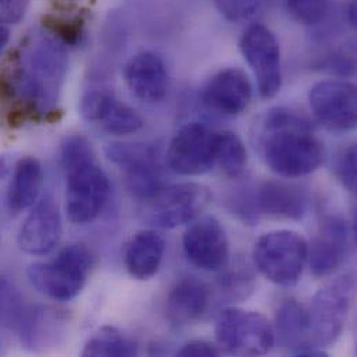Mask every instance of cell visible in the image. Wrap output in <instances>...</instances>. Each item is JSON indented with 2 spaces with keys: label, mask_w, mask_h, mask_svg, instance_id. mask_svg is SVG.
Wrapping results in <instances>:
<instances>
[{
  "label": "cell",
  "mask_w": 357,
  "mask_h": 357,
  "mask_svg": "<svg viewBox=\"0 0 357 357\" xmlns=\"http://www.w3.org/2000/svg\"><path fill=\"white\" fill-rule=\"evenodd\" d=\"M68 53L64 40L49 31H35L22 42L13 74V91L33 114L45 117L57 110Z\"/></svg>",
  "instance_id": "cell-1"
},
{
  "label": "cell",
  "mask_w": 357,
  "mask_h": 357,
  "mask_svg": "<svg viewBox=\"0 0 357 357\" xmlns=\"http://www.w3.org/2000/svg\"><path fill=\"white\" fill-rule=\"evenodd\" d=\"M266 165L285 178H299L319 170L326 159L323 142L310 123L295 110L277 107L267 113L260 137Z\"/></svg>",
  "instance_id": "cell-2"
},
{
  "label": "cell",
  "mask_w": 357,
  "mask_h": 357,
  "mask_svg": "<svg viewBox=\"0 0 357 357\" xmlns=\"http://www.w3.org/2000/svg\"><path fill=\"white\" fill-rule=\"evenodd\" d=\"M60 156L66 173L67 215L73 224H91L109 202V177L99 165L91 142L82 135L67 137Z\"/></svg>",
  "instance_id": "cell-3"
},
{
  "label": "cell",
  "mask_w": 357,
  "mask_h": 357,
  "mask_svg": "<svg viewBox=\"0 0 357 357\" xmlns=\"http://www.w3.org/2000/svg\"><path fill=\"white\" fill-rule=\"evenodd\" d=\"M92 266L91 250L82 243H74L60 250L52 260L31 264L26 274L39 294L52 301L68 302L86 285Z\"/></svg>",
  "instance_id": "cell-4"
},
{
  "label": "cell",
  "mask_w": 357,
  "mask_h": 357,
  "mask_svg": "<svg viewBox=\"0 0 357 357\" xmlns=\"http://www.w3.org/2000/svg\"><path fill=\"white\" fill-rule=\"evenodd\" d=\"M307 242L296 232L281 229L257 239L253 249L255 266L270 282L294 287L299 282L307 263Z\"/></svg>",
  "instance_id": "cell-5"
},
{
  "label": "cell",
  "mask_w": 357,
  "mask_h": 357,
  "mask_svg": "<svg viewBox=\"0 0 357 357\" xmlns=\"http://www.w3.org/2000/svg\"><path fill=\"white\" fill-rule=\"evenodd\" d=\"M275 330L267 317L241 309L222 310L215 321L218 347L229 355L263 356L275 345Z\"/></svg>",
  "instance_id": "cell-6"
},
{
  "label": "cell",
  "mask_w": 357,
  "mask_h": 357,
  "mask_svg": "<svg viewBox=\"0 0 357 357\" xmlns=\"http://www.w3.org/2000/svg\"><path fill=\"white\" fill-rule=\"evenodd\" d=\"M352 288V278L342 277L314 295L306 309L307 348L323 349L341 337L351 307Z\"/></svg>",
  "instance_id": "cell-7"
},
{
  "label": "cell",
  "mask_w": 357,
  "mask_h": 357,
  "mask_svg": "<svg viewBox=\"0 0 357 357\" xmlns=\"http://www.w3.org/2000/svg\"><path fill=\"white\" fill-rule=\"evenodd\" d=\"M210 199L208 189L199 183L163 185L144 202L142 215L155 228L173 229L193 221L207 207Z\"/></svg>",
  "instance_id": "cell-8"
},
{
  "label": "cell",
  "mask_w": 357,
  "mask_h": 357,
  "mask_svg": "<svg viewBox=\"0 0 357 357\" xmlns=\"http://www.w3.org/2000/svg\"><path fill=\"white\" fill-rule=\"evenodd\" d=\"M239 49L256 78L260 96L274 98L282 85L281 49L274 32L261 24H253L243 32Z\"/></svg>",
  "instance_id": "cell-9"
},
{
  "label": "cell",
  "mask_w": 357,
  "mask_h": 357,
  "mask_svg": "<svg viewBox=\"0 0 357 357\" xmlns=\"http://www.w3.org/2000/svg\"><path fill=\"white\" fill-rule=\"evenodd\" d=\"M106 155L124 174L131 195L145 202L162 186V167L158 152L145 144L114 142L106 148Z\"/></svg>",
  "instance_id": "cell-10"
},
{
  "label": "cell",
  "mask_w": 357,
  "mask_h": 357,
  "mask_svg": "<svg viewBox=\"0 0 357 357\" xmlns=\"http://www.w3.org/2000/svg\"><path fill=\"white\" fill-rule=\"evenodd\" d=\"M218 132L200 123L183 126L172 139L166 160L174 173L196 177L208 173L215 166Z\"/></svg>",
  "instance_id": "cell-11"
},
{
  "label": "cell",
  "mask_w": 357,
  "mask_h": 357,
  "mask_svg": "<svg viewBox=\"0 0 357 357\" xmlns=\"http://www.w3.org/2000/svg\"><path fill=\"white\" fill-rule=\"evenodd\" d=\"M309 106L328 131L348 132L356 127L357 92L351 82L326 79L314 84L309 92Z\"/></svg>",
  "instance_id": "cell-12"
},
{
  "label": "cell",
  "mask_w": 357,
  "mask_h": 357,
  "mask_svg": "<svg viewBox=\"0 0 357 357\" xmlns=\"http://www.w3.org/2000/svg\"><path fill=\"white\" fill-rule=\"evenodd\" d=\"M186 259L203 271H221L229 263V242L224 227L214 217L192 224L182 238Z\"/></svg>",
  "instance_id": "cell-13"
},
{
  "label": "cell",
  "mask_w": 357,
  "mask_h": 357,
  "mask_svg": "<svg viewBox=\"0 0 357 357\" xmlns=\"http://www.w3.org/2000/svg\"><path fill=\"white\" fill-rule=\"evenodd\" d=\"M81 114L110 135H130L144 126L142 117L109 89H91L81 100Z\"/></svg>",
  "instance_id": "cell-14"
},
{
  "label": "cell",
  "mask_w": 357,
  "mask_h": 357,
  "mask_svg": "<svg viewBox=\"0 0 357 357\" xmlns=\"http://www.w3.org/2000/svg\"><path fill=\"white\" fill-rule=\"evenodd\" d=\"M63 221L57 203L50 195L43 196L32 207L18 232V246L32 256L52 253L60 243Z\"/></svg>",
  "instance_id": "cell-15"
},
{
  "label": "cell",
  "mask_w": 357,
  "mask_h": 357,
  "mask_svg": "<svg viewBox=\"0 0 357 357\" xmlns=\"http://www.w3.org/2000/svg\"><path fill=\"white\" fill-rule=\"evenodd\" d=\"M253 88L246 77L238 68H225L214 74L202 91L204 107L224 117L242 114L250 105Z\"/></svg>",
  "instance_id": "cell-16"
},
{
  "label": "cell",
  "mask_w": 357,
  "mask_h": 357,
  "mask_svg": "<svg viewBox=\"0 0 357 357\" xmlns=\"http://www.w3.org/2000/svg\"><path fill=\"white\" fill-rule=\"evenodd\" d=\"M124 79L132 95L148 105L163 102L170 88V77L165 60L149 50L139 52L127 61Z\"/></svg>",
  "instance_id": "cell-17"
},
{
  "label": "cell",
  "mask_w": 357,
  "mask_h": 357,
  "mask_svg": "<svg viewBox=\"0 0 357 357\" xmlns=\"http://www.w3.org/2000/svg\"><path fill=\"white\" fill-rule=\"evenodd\" d=\"M248 210L253 214H267L273 217L301 220L310 208V196L302 186L267 181L263 182L250 196Z\"/></svg>",
  "instance_id": "cell-18"
},
{
  "label": "cell",
  "mask_w": 357,
  "mask_h": 357,
  "mask_svg": "<svg viewBox=\"0 0 357 357\" xmlns=\"http://www.w3.org/2000/svg\"><path fill=\"white\" fill-rule=\"evenodd\" d=\"M349 243L348 224L337 217L327 218L309 246L307 261L316 277L334 274L345 261Z\"/></svg>",
  "instance_id": "cell-19"
},
{
  "label": "cell",
  "mask_w": 357,
  "mask_h": 357,
  "mask_svg": "<svg viewBox=\"0 0 357 357\" xmlns=\"http://www.w3.org/2000/svg\"><path fill=\"white\" fill-rule=\"evenodd\" d=\"M211 301L210 287L193 277L176 284L167 298V319L177 327L197 321L208 309Z\"/></svg>",
  "instance_id": "cell-20"
},
{
  "label": "cell",
  "mask_w": 357,
  "mask_h": 357,
  "mask_svg": "<svg viewBox=\"0 0 357 357\" xmlns=\"http://www.w3.org/2000/svg\"><path fill=\"white\" fill-rule=\"evenodd\" d=\"M165 253L166 242L162 235L155 231H141L132 236L126 248V268L135 280H151L158 274Z\"/></svg>",
  "instance_id": "cell-21"
},
{
  "label": "cell",
  "mask_w": 357,
  "mask_h": 357,
  "mask_svg": "<svg viewBox=\"0 0 357 357\" xmlns=\"http://www.w3.org/2000/svg\"><path fill=\"white\" fill-rule=\"evenodd\" d=\"M43 185V169L35 158L21 159L13 172L6 203L11 214L31 208L39 199Z\"/></svg>",
  "instance_id": "cell-22"
},
{
  "label": "cell",
  "mask_w": 357,
  "mask_h": 357,
  "mask_svg": "<svg viewBox=\"0 0 357 357\" xmlns=\"http://www.w3.org/2000/svg\"><path fill=\"white\" fill-rule=\"evenodd\" d=\"M274 330L280 342L292 349L294 355L307 348L306 309L294 299L285 301L277 310Z\"/></svg>",
  "instance_id": "cell-23"
},
{
  "label": "cell",
  "mask_w": 357,
  "mask_h": 357,
  "mask_svg": "<svg viewBox=\"0 0 357 357\" xmlns=\"http://www.w3.org/2000/svg\"><path fill=\"white\" fill-rule=\"evenodd\" d=\"M138 355L137 344L114 327H103L92 335L82 349L86 357H131Z\"/></svg>",
  "instance_id": "cell-24"
},
{
  "label": "cell",
  "mask_w": 357,
  "mask_h": 357,
  "mask_svg": "<svg viewBox=\"0 0 357 357\" xmlns=\"http://www.w3.org/2000/svg\"><path fill=\"white\" fill-rule=\"evenodd\" d=\"M57 323L59 317L53 313V310H29L18 323L21 341L31 349H35L36 347H45V344H47L49 340L54 337Z\"/></svg>",
  "instance_id": "cell-25"
},
{
  "label": "cell",
  "mask_w": 357,
  "mask_h": 357,
  "mask_svg": "<svg viewBox=\"0 0 357 357\" xmlns=\"http://www.w3.org/2000/svg\"><path fill=\"white\" fill-rule=\"evenodd\" d=\"M215 165L231 178H238L245 173L248 153L241 138L234 132H218Z\"/></svg>",
  "instance_id": "cell-26"
},
{
  "label": "cell",
  "mask_w": 357,
  "mask_h": 357,
  "mask_svg": "<svg viewBox=\"0 0 357 357\" xmlns=\"http://www.w3.org/2000/svg\"><path fill=\"white\" fill-rule=\"evenodd\" d=\"M289 15L302 25L316 26L327 20L333 0H284Z\"/></svg>",
  "instance_id": "cell-27"
},
{
  "label": "cell",
  "mask_w": 357,
  "mask_h": 357,
  "mask_svg": "<svg viewBox=\"0 0 357 357\" xmlns=\"http://www.w3.org/2000/svg\"><path fill=\"white\" fill-rule=\"evenodd\" d=\"M264 0H213L218 13L231 22H243L256 15Z\"/></svg>",
  "instance_id": "cell-28"
},
{
  "label": "cell",
  "mask_w": 357,
  "mask_h": 357,
  "mask_svg": "<svg viewBox=\"0 0 357 357\" xmlns=\"http://www.w3.org/2000/svg\"><path fill=\"white\" fill-rule=\"evenodd\" d=\"M356 148L354 145L344 149L337 159V167H335L337 177L342 182V185L351 192L356 190Z\"/></svg>",
  "instance_id": "cell-29"
},
{
  "label": "cell",
  "mask_w": 357,
  "mask_h": 357,
  "mask_svg": "<svg viewBox=\"0 0 357 357\" xmlns=\"http://www.w3.org/2000/svg\"><path fill=\"white\" fill-rule=\"evenodd\" d=\"M29 4L31 0H0V24H17L24 18Z\"/></svg>",
  "instance_id": "cell-30"
},
{
  "label": "cell",
  "mask_w": 357,
  "mask_h": 357,
  "mask_svg": "<svg viewBox=\"0 0 357 357\" xmlns=\"http://www.w3.org/2000/svg\"><path fill=\"white\" fill-rule=\"evenodd\" d=\"M218 349L215 345L207 341H190L185 344L178 351V356L182 357H214L218 356Z\"/></svg>",
  "instance_id": "cell-31"
},
{
  "label": "cell",
  "mask_w": 357,
  "mask_h": 357,
  "mask_svg": "<svg viewBox=\"0 0 357 357\" xmlns=\"http://www.w3.org/2000/svg\"><path fill=\"white\" fill-rule=\"evenodd\" d=\"M8 40H10V29L7 25L0 24V54L6 49Z\"/></svg>",
  "instance_id": "cell-32"
},
{
  "label": "cell",
  "mask_w": 357,
  "mask_h": 357,
  "mask_svg": "<svg viewBox=\"0 0 357 357\" xmlns=\"http://www.w3.org/2000/svg\"><path fill=\"white\" fill-rule=\"evenodd\" d=\"M347 18L352 26H356V1L352 0L347 7Z\"/></svg>",
  "instance_id": "cell-33"
},
{
  "label": "cell",
  "mask_w": 357,
  "mask_h": 357,
  "mask_svg": "<svg viewBox=\"0 0 357 357\" xmlns=\"http://www.w3.org/2000/svg\"><path fill=\"white\" fill-rule=\"evenodd\" d=\"M7 291H8L7 281L3 277H0V303H3L7 299Z\"/></svg>",
  "instance_id": "cell-34"
},
{
  "label": "cell",
  "mask_w": 357,
  "mask_h": 357,
  "mask_svg": "<svg viewBox=\"0 0 357 357\" xmlns=\"http://www.w3.org/2000/svg\"><path fill=\"white\" fill-rule=\"evenodd\" d=\"M8 173V159L6 156H0V179L4 178Z\"/></svg>",
  "instance_id": "cell-35"
}]
</instances>
